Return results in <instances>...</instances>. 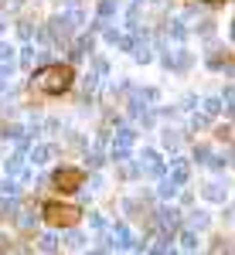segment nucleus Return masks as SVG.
<instances>
[{
  "mask_svg": "<svg viewBox=\"0 0 235 255\" xmlns=\"http://www.w3.org/2000/svg\"><path fill=\"white\" fill-rule=\"evenodd\" d=\"M72 82H75L72 65H41L38 72H34V85H38L41 92H51V96L68 92V89H72Z\"/></svg>",
  "mask_w": 235,
  "mask_h": 255,
  "instance_id": "obj_1",
  "label": "nucleus"
},
{
  "mask_svg": "<svg viewBox=\"0 0 235 255\" xmlns=\"http://www.w3.org/2000/svg\"><path fill=\"white\" fill-rule=\"evenodd\" d=\"M44 221L48 225H55V228H72L78 218H82V211H78L75 204H61V201H44Z\"/></svg>",
  "mask_w": 235,
  "mask_h": 255,
  "instance_id": "obj_2",
  "label": "nucleus"
},
{
  "mask_svg": "<svg viewBox=\"0 0 235 255\" xmlns=\"http://www.w3.org/2000/svg\"><path fill=\"white\" fill-rule=\"evenodd\" d=\"M51 180L58 184V191L72 194V191H78V187L85 184V170H72V167H61V170H55V177H51Z\"/></svg>",
  "mask_w": 235,
  "mask_h": 255,
  "instance_id": "obj_3",
  "label": "nucleus"
},
{
  "mask_svg": "<svg viewBox=\"0 0 235 255\" xmlns=\"http://www.w3.org/2000/svg\"><path fill=\"white\" fill-rule=\"evenodd\" d=\"M133 143H137V133L133 129H119L116 139H113V160H126L130 150H133Z\"/></svg>",
  "mask_w": 235,
  "mask_h": 255,
  "instance_id": "obj_4",
  "label": "nucleus"
},
{
  "mask_svg": "<svg viewBox=\"0 0 235 255\" xmlns=\"http://www.w3.org/2000/svg\"><path fill=\"white\" fill-rule=\"evenodd\" d=\"M157 215H160V228H164V235H174L177 225H181V211H177V208H160Z\"/></svg>",
  "mask_w": 235,
  "mask_h": 255,
  "instance_id": "obj_5",
  "label": "nucleus"
},
{
  "mask_svg": "<svg viewBox=\"0 0 235 255\" xmlns=\"http://www.w3.org/2000/svg\"><path fill=\"white\" fill-rule=\"evenodd\" d=\"M143 160H147V163H143V167H147V174H154V177L164 174V163H160V157H157L154 150H147V153H143Z\"/></svg>",
  "mask_w": 235,
  "mask_h": 255,
  "instance_id": "obj_6",
  "label": "nucleus"
},
{
  "mask_svg": "<svg viewBox=\"0 0 235 255\" xmlns=\"http://www.w3.org/2000/svg\"><path fill=\"white\" fill-rule=\"evenodd\" d=\"M113 245L130 249V228H126V225H116V232H113Z\"/></svg>",
  "mask_w": 235,
  "mask_h": 255,
  "instance_id": "obj_7",
  "label": "nucleus"
},
{
  "mask_svg": "<svg viewBox=\"0 0 235 255\" xmlns=\"http://www.w3.org/2000/svg\"><path fill=\"white\" fill-rule=\"evenodd\" d=\"M171 180H174V184H184V180H188V163H174V170H171Z\"/></svg>",
  "mask_w": 235,
  "mask_h": 255,
  "instance_id": "obj_8",
  "label": "nucleus"
},
{
  "mask_svg": "<svg viewBox=\"0 0 235 255\" xmlns=\"http://www.w3.org/2000/svg\"><path fill=\"white\" fill-rule=\"evenodd\" d=\"M205 197H208V201H225V191H222V184H208V187H205Z\"/></svg>",
  "mask_w": 235,
  "mask_h": 255,
  "instance_id": "obj_9",
  "label": "nucleus"
},
{
  "mask_svg": "<svg viewBox=\"0 0 235 255\" xmlns=\"http://www.w3.org/2000/svg\"><path fill=\"white\" fill-rule=\"evenodd\" d=\"M181 245H184L188 252H195V249H198V235H195V232H184V235H181Z\"/></svg>",
  "mask_w": 235,
  "mask_h": 255,
  "instance_id": "obj_10",
  "label": "nucleus"
},
{
  "mask_svg": "<svg viewBox=\"0 0 235 255\" xmlns=\"http://www.w3.org/2000/svg\"><path fill=\"white\" fill-rule=\"evenodd\" d=\"M177 187H181V184H174V180H164V184H160V197H174Z\"/></svg>",
  "mask_w": 235,
  "mask_h": 255,
  "instance_id": "obj_11",
  "label": "nucleus"
},
{
  "mask_svg": "<svg viewBox=\"0 0 235 255\" xmlns=\"http://www.w3.org/2000/svg\"><path fill=\"white\" fill-rule=\"evenodd\" d=\"M208 221L212 218L205 215V211H198V215H191V228H208Z\"/></svg>",
  "mask_w": 235,
  "mask_h": 255,
  "instance_id": "obj_12",
  "label": "nucleus"
},
{
  "mask_svg": "<svg viewBox=\"0 0 235 255\" xmlns=\"http://www.w3.org/2000/svg\"><path fill=\"white\" fill-rule=\"evenodd\" d=\"M48 157H51V146H38V150L31 153V160H34V163H44Z\"/></svg>",
  "mask_w": 235,
  "mask_h": 255,
  "instance_id": "obj_13",
  "label": "nucleus"
},
{
  "mask_svg": "<svg viewBox=\"0 0 235 255\" xmlns=\"http://www.w3.org/2000/svg\"><path fill=\"white\" fill-rule=\"evenodd\" d=\"M218 109H222V99H205V113L208 116H218Z\"/></svg>",
  "mask_w": 235,
  "mask_h": 255,
  "instance_id": "obj_14",
  "label": "nucleus"
},
{
  "mask_svg": "<svg viewBox=\"0 0 235 255\" xmlns=\"http://www.w3.org/2000/svg\"><path fill=\"white\" fill-rule=\"evenodd\" d=\"M195 160H198V163H212V150H208V146H198Z\"/></svg>",
  "mask_w": 235,
  "mask_h": 255,
  "instance_id": "obj_15",
  "label": "nucleus"
},
{
  "mask_svg": "<svg viewBox=\"0 0 235 255\" xmlns=\"http://www.w3.org/2000/svg\"><path fill=\"white\" fill-rule=\"evenodd\" d=\"M113 10H116V3H113V0H102V3H99V17H109Z\"/></svg>",
  "mask_w": 235,
  "mask_h": 255,
  "instance_id": "obj_16",
  "label": "nucleus"
},
{
  "mask_svg": "<svg viewBox=\"0 0 235 255\" xmlns=\"http://www.w3.org/2000/svg\"><path fill=\"white\" fill-rule=\"evenodd\" d=\"M20 65H24V68H31V65H34V48H24V55H20Z\"/></svg>",
  "mask_w": 235,
  "mask_h": 255,
  "instance_id": "obj_17",
  "label": "nucleus"
},
{
  "mask_svg": "<svg viewBox=\"0 0 235 255\" xmlns=\"http://www.w3.org/2000/svg\"><path fill=\"white\" fill-rule=\"evenodd\" d=\"M171 34H174V38L181 41L184 34H188V31H184V24H181V20H171Z\"/></svg>",
  "mask_w": 235,
  "mask_h": 255,
  "instance_id": "obj_18",
  "label": "nucleus"
},
{
  "mask_svg": "<svg viewBox=\"0 0 235 255\" xmlns=\"http://www.w3.org/2000/svg\"><path fill=\"white\" fill-rule=\"evenodd\" d=\"M133 55H137V61H150V48H147V44H137Z\"/></svg>",
  "mask_w": 235,
  "mask_h": 255,
  "instance_id": "obj_19",
  "label": "nucleus"
},
{
  "mask_svg": "<svg viewBox=\"0 0 235 255\" xmlns=\"http://www.w3.org/2000/svg\"><path fill=\"white\" fill-rule=\"evenodd\" d=\"M7 170H10V174H20V170H24V163H20V157H10V163H7Z\"/></svg>",
  "mask_w": 235,
  "mask_h": 255,
  "instance_id": "obj_20",
  "label": "nucleus"
},
{
  "mask_svg": "<svg viewBox=\"0 0 235 255\" xmlns=\"http://www.w3.org/2000/svg\"><path fill=\"white\" fill-rule=\"evenodd\" d=\"M0 191H3V194H17V184H14V180H3V184H0Z\"/></svg>",
  "mask_w": 235,
  "mask_h": 255,
  "instance_id": "obj_21",
  "label": "nucleus"
},
{
  "mask_svg": "<svg viewBox=\"0 0 235 255\" xmlns=\"http://www.w3.org/2000/svg\"><path fill=\"white\" fill-rule=\"evenodd\" d=\"M41 249H44V252H55L58 245H55V238H51V235H44V238H41Z\"/></svg>",
  "mask_w": 235,
  "mask_h": 255,
  "instance_id": "obj_22",
  "label": "nucleus"
},
{
  "mask_svg": "<svg viewBox=\"0 0 235 255\" xmlns=\"http://www.w3.org/2000/svg\"><path fill=\"white\" fill-rule=\"evenodd\" d=\"M14 58V48L10 44H0V61H10Z\"/></svg>",
  "mask_w": 235,
  "mask_h": 255,
  "instance_id": "obj_23",
  "label": "nucleus"
},
{
  "mask_svg": "<svg viewBox=\"0 0 235 255\" xmlns=\"http://www.w3.org/2000/svg\"><path fill=\"white\" fill-rule=\"evenodd\" d=\"M177 139H181V136H177L174 129H167V133H164V143H167V146H177Z\"/></svg>",
  "mask_w": 235,
  "mask_h": 255,
  "instance_id": "obj_24",
  "label": "nucleus"
},
{
  "mask_svg": "<svg viewBox=\"0 0 235 255\" xmlns=\"http://www.w3.org/2000/svg\"><path fill=\"white\" fill-rule=\"evenodd\" d=\"M205 3H218V0H205Z\"/></svg>",
  "mask_w": 235,
  "mask_h": 255,
  "instance_id": "obj_25",
  "label": "nucleus"
},
{
  "mask_svg": "<svg viewBox=\"0 0 235 255\" xmlns=\"http://www.w3.org/2000/svg\"><path fill=\"white\" fill-rule=\"evenodd\" d=\"M232 38H235V24H232Z\"/></svg>",
  "mask_w": 235,
  "mask_h": 255,
  "instance_id": "obj_26",
  "label": "nucleus"
},
{
  "mask_svg": "<svg viewBox=\"0 0 235 255\" xmlns=\"http://www.w3.org/2000/svg\"><path fill=\"white\" fill-rule=\"evenodd\" d=\"M133 3H143V0H133Z\"/></svg>",
  "mask_w": 235,
  "mask_h": 255,
  "instance_id": "obj_27",
  "label": "nucleus"
}]
</instances>
